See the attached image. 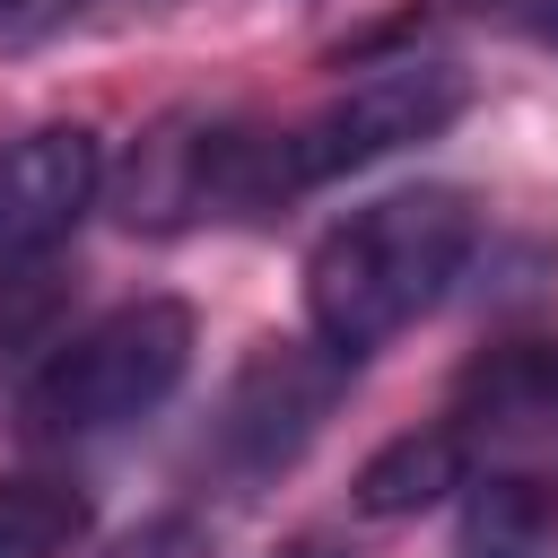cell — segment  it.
<instances>
[{
    "label": "cell",
    "mask_w": 558,
    "mask_h": 558,
    "mask_svg": "<svg viewBox=\"0 0 558 558\" xmlns=\"http://www.w3.org/2000/svg\"><path fill=\"white\" fill-rule=\"evenodd\" d=\"M480 244V209L453 183H418V192H384L366 209H349L314 253H305V323L331 357H375L384 340H401L471 262Z\"/></svg>",
    "instance_id": "obj_1"
},
{
    "label": "cell",
    "mask_w": 558,
    "mask_h": 558,
    "mask_svg": "<svg viewBox=\"0 0 558 558\" xmlns=\"http://www.w3.org/2000/svg\"><path fill=\"white\" fill-rule=\"evenodd\" d=\"M183 375H192V305L140 296L44 357V375L17 392V427L35 445H78V436L148 418Z\"/></svg>",
    "instance_id": "obj_2"
},
{
    "label": "cell",
    "mask_w": 558,
    "mask_h": 558,
    "mask_svg": "<svg viewBox=\"0 0 558 558\" xmlns=\"http://www.w3.org/2000/svg\"><path fill=\"white\" fill-rule=\"evenodd\" d=\"M471 105V70L445 61V52H401V61H375L357 70L331 105H314L296 131H279V192H314V183H340L375 157H401L436 131H453Z\"/></svg>",
    "instance_id": "obj_3"
},
{
    "label": "cell",
    "mask_w": 558,
    "mask_h": 558,
    "mask_svg": "<svg viewBox=\"0 0 558 558\" xmlns=\"http://www.w3.org/2000/svg\"><path fill=\"white\" fill-rule=\"evenodd\" d=\"M279 192V131H235L209 113H166L131 166H122V218L131 227H192L218 209H262Z\"/></svg>",
    "instance_id": "obj_4"
},
{
    "label": "cell",
    "mask_w": 558,
    "mask_h": 558,
    "mask_svg": "<svg viewBox=\"0 0 558 558\" xmlns=\"http://www.w3.org/2000/svg\"><path fill=\"white\" fill-rule=\"evenodd\" d=\"M340 366L349 357H331L323 340L314 349L305 340H262L244 357V375L227 384V410H218V453L235 462V480H270L314 445V427L331 418Z\"/></svg>",
    "instance_id": "obj_5"
},
{
    "label": "cell",
    "mask_w": 558,
    "mask_h": 558,
    "mask_svg": "<svg viewBox=\"0 0 558 558\" xmlns=\"http://www.w3.org/2000/svg\"><path fill=\"white\" fill-rule=\"evenodd\" d=\"M105 192V148L87 122H44L0 148V270L44 262Z\"/></svg>",
    "instance_id": "obj_6"
},
{
    "label": "cell",
    "mask_w": 558,
    "mask_h": 558,
    "mask_svg": "<svg viewBox=\"0 0 558 558\" xmlns=\"http://www.w3.org/2000/svg\"><path fill=\"white\" fill-rule=\"evenodd\" d=\"M453 418L488 436H549L558 427V340H497L453 375Z\"/></svg>",
    "instance_id": "obj_7"
},
{
    "label": "cell",
    "mask_w": 558,
    "mask_h": 558,
    "mask_svg": "<svg viewBox=\"0 0 558 558\" xmlns=\"http://www.w3.org/2000/svg\"><path fill=\"white\" fill-rule=\"evenodd\" d=\"M462 480H471V445H462V427H401L392 445H375V453L357 462L349 506L375 514V523H401V514L445 506Z\"/></svg>",
    "instance_id": "obj_8"
},
{
    "label": "cell",
    "mask_w": 558,
    "mask_h": 558,
    "mask_svg": "<svg viewBox=\"0 0 558 558\" xmlns=\"http://www.w3.org/2000/svg\"><path fill=\"white\" fill-rule=\"evenodd\" d=\"M70 305H78V279H70L61 262H17V270H0V392L44 375V357H52L61 331H70Z\"/></svg>",
    "instance_id": "obj_9"
},
{
    "label": "cell",
    "mask_w": 558,
    "mask_h": 558,
    "mask_svg": "<svg viewBox=\"0 0 558 558\" xmlns=\"http://www.w3.org/2000/svg\"><path fill=\"white\" fill-rule=\"evenodd\" d=\"M87 532V497L70 480H0V558H61Z\"/></svg>",
    "instance_id": "obj_10"
},
{
    "label": "cell",
    "mask_w": 558,
    "mask_h": 558,
    "mask_svg": "<svg viewBox=\"0 0 558 558\" xmlns=\"http://www.w3.org/2000/svg\"><path fill=\"white\" fill-rule=\"evenodd\" d=\"M558 523V497L541 488V480H488V497H480V514H471V532L488 541V558H523L514 541L523 532H549Z\"/></svg>",
    "instance_id": "obj_11"
},
{
    "label": "cell",
    "mask_w": 558,
    "mask_h": 558,
    "mask_svg": "<svg viewBox=\"0 0 558 558\" xmlns=\"http://www.w3.org/2000/svg\"><path fill=\"white\" fill-rule=\"evenodd\" d=\"M113 558H209V532L192 514H148L113 541Z\"/></svg>",
    "instance_id": "obj_12"
},
{
    "label": "cell",
    "mask_w": 558,
    "mask_h": 558,
    "mask_svg": "<svg viewBox=\"0 0 558 558\" xmlns=\"http://www.w3.org/2000/svg\"><path fill=\"white\" fill-rule=\"evenodd\" d=\"M532 26H541V35L558 44V0H532Z\"/></svg>",
    "instance_id": "obj_13"
},
{
    "label": "cell",
    "mask_w": 558,
    "mask_h": 558,
    "mask_svg": "<svg viewBox=\"0 0 558 558\" xmlns=\"http://www.w3.org/2000/svg\"><path fill=\"white\" fill-rule=\"evenodd\" d=\"M26 9H35V0H0V17H26Z\"/></svg>",
    "instance_id": "obj_14"
},
{
    "label": "cell",
    "mask_w": 558,
    "mask_h": 558,
    "mask_svg": "<svg viewBox=\"0 0 558 558\" xmlns=\"http://www.w3.org/2000/svg\"><path fill=\"white\" fill-rule=\"evenodd\" d=\"M288 558H340V549H288Z\"/></svg>",
    "instance_id": "obj_15"
}]
</instances>
